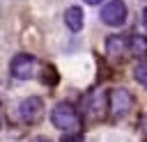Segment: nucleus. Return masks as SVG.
<instances>
[{"mask_svg":"<svg viewBox=\"0 0 147 142\" xmlns=\"http://www.w3.org/2000/svg\"><path fill=\"white\" fill-rule=\"evenodd\" d=\"M60 142H83V133H64Z\"/></svg>","mask_w":147,"mask_h":142,"instance_id":"11","label":"nucleus"},{"mask_svg":"<svg viewBox=\"0 0 147 142\" xmlns=\"http://www.w3.org/2000/svg\"><path fill=\"white\" fill-rule=\"evenodd\" d=\"M129 50H131L133 55H138V57L147 55V37H142V34H131V37H129Z\"/></svg>","mask_w":147,"mask_h":142,"instance_id":"7","label":"nucleus"},{"mask_svg":"<svg viewBox=\"0 0 147 142\" xmlns=\"http://www.w3.org/2000/svg\"><path fill=\"white\" fill-rule=\"evenodd\" d=\"M0 128H2V121H0Z\"/></svg>","mask_w":147,"mask_h":142,"instance_id":"16","label":"nucleus"},{"mask_svg":"<svg viewBox=\"0 0 147 142\" xmlns=\"http://www.w3.org/2000/svg\"><path fill=\"white\" fill-rule=\"evenodd\" d=\"M32 142H51V137H44V135H39V137H34Z\"/></svg>","mask_w":147,"mask_h":142,"instance_id":"14","label":"nucleus"},{"mask_svg":"<svg viewBox=\"0 0 147 142\" xmlns=\"http://www.w3.org/2000/svg\"><path fill=\"white\" fill-rule=\"evenodd\" d=\"M85 2H87V5H99L101 0H85Z\"/></svg>","mask_w":147,"mask_h":142,"instance_id":"15","label":"nucleus"},{"mask_svg":"<svg viewBox=\"0 0 147 142\" xmlns=\"http://www.w3.org/2000/svg\"><path fill=\"white\" fill-rule=\"evenodd\" d=\"M131 105H133V96H131L126 89H122V87L110 89V94H108V108H110V112H113L115 117L126 115V112L131 110Z\"/></svg>","mask_w":147,"mask_h":142,"instance_id":"3","label":"nucleus"},{"mask_svg":"<svg viewBox=\"0 0 147 142\" xmlns=\"http://www.w3.org/2000/svg\"><path fill=\"white\" fill-rule=\"evenodd\" d=\"M133 78H136L142 87H147V62H140V64L133 66Z\"/></svg>","mask_w":147,"mask_h":142,"instance_id":"9","label":"nucleus"},{"mask_svg":"<svg viewBox=\"0 0 147 142\" xmlns=\"http://www.w3.org/2000/svg\"><path fill=\"white\" fill-rule=\"evenodd\" d=\"M34 57L32 55H28V53H18V55H14V60H11V76L14 78H18V80H28V78H32L34 76Z\"/></svg>","mask_w":147,"mask_h":142,"instance_id":"4","label":"nucleus"},{"mask_svg":"<svg viewBox=\"0 0 147 142\" xmlns=\"http://www.w3.org/2000/svg\"><path fill=\"white\" fill-rule=\"evenodd\" d=\"M140 126H142V133L147 135V115H142V119H140Z\"/></svg>","mask_w":147,"mask_h":142,"instance_id":"12","label":"nucleus"},{"mask_svg":"<svg viewBox=\"0 0 147 142\" xmlns=\"http://www.w3.org/2000/svg\"><path fill=\"white\" fill-rule=\"evenodd\" d=\"M142 25H145V30H147V7L142 9Z\"/></svg>","mask_w":147,"mask_h":142,"instance_id":"13","label":"nucleus"},{"mask_svg":"<svg viewBox=\"0 0 147 142\" xmlns=\"http://www.w3.org/2000/svg\"><path fill=\"white\" fill-rule=\"evenodd\" d=\"M44 71H46V73L41 76V80H44V82L48 80V85H55V80H57V76H55V69H53V66H48V69H44Z\"/></svg>","mask_w":147,"mask_h":142,"instance_id":"10","label":"nucleus"},{"mask_svg":"<svg viewBox=\"0 0 147 142\" xmlns=\"http://www.w3.org/2000/svg\"><path fill=\"white\" fill-rule=\"evenodd\" d=\"M18 115H21L23 121H37V119L41 117V98H39V96L25 98V101L21 103V108H18Z\"/></svg>","mask_w":147,"mask_h":142,"instance_id":"5","label":"nucleus"},{"mask_svg":"<svg viewBox=\"0 0 147 142\" xmlns=\"http://www.w3.org/2000/svg\"><path fill=\"white\" fill-rule=\"evenodd\" d=\"M101 21L110 27H119L126 21V5L122 0H110L101 7Z\"/></svg>","mask_w":147,"mask_h":142,"instance_id":"2","label":"nucleus"},{"mask_svg":"<svg viewBox=\"0 0 147 142\" xmlns=\"http://www.w3.org/2000/svg\"><path fill=\"white\" fill-rule=\"evenodd\" d=\"M126 46H129V41H124L119 34H113V37L106 39V50H108L110 55H122Z\"/></svg>","mask_w":147,"mask_h":142,"instance_id":"8","label":"nucleus"},{"mask_svg":"<svg viewBox=\"0 0 147 142\" xmlns=\"http://www.w3.org/2000/svg\"><path fill=\"white\" fill-rule=\"evenodd\" d=\"M51 121H53L55 128H62L64 133H69V131L78 124V115H76L74 105H69V103H57V105L53 108V112H51Z\"/></svg>","mask_w":147,"mask_h":142,"instance_id":"1","label":"nucleus"},{"mask_svg":"<svg viewBox=\"0 0 147 142\" xmlns=\"http://www.w3.org/2000/svg\"><path fill=\"white\" fill-rule=\"evenodd\" d=\"M64 23H67L69 30L78 32V30L83 27V9H80V7H69V9L64 11Z\"/></svg>","mask_w":147,"mask_h":142,"instance_id":"6","label":"nucleus"}]
</instances>
